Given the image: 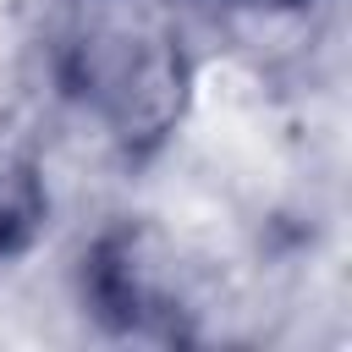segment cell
<instances>
[{
	"instance_id": "2",
	"label": "cell",
	"mask_w": 352,
	"mask_h": 352,
	"mask_svg": "<svg viewBox=\"0 0 352 352\" xmlns=\"http://www.w3.org/2000/svg\"><path fill=\"white\" fill-rule=\"evenodd\" d=\"M88 297L99 319L126 336H176V297L143 231H110L88 258Z\"/></svg>"
},
{
	"instance_id": "3",
	"label": "cell",
	"mask_w": 352,
	"mask_h": 352,
	"mask_svg": "<svg viewBox=\"0 0 352 352\" xmlns=\"http://www.w3.org/2000/svg\"><path fill=\"white\" fill-rule=\"evenodd\" d=\"M44 214H50V192L38 170L16 154H0V264L38 242Z\"/></svg>"
},
{
	"instance_id": "1",
	"label": "cell",
	"mask_w": 352,
	"mask_h": 352,
	"mask_svg": "<svg viewBox=\"0 0 352 352\" xmlns=\"http://www.w3.org/2000/svg\"><path fill=\"white\" fill-rule=\"evenodd\" d=\"M55 77L110 143L132 154L165 143L192 88L170 0H66L55 22Z\"/></svg>"
},
{
	"instance_id": "4",
	"label": "cell",
	"mask_w": 352,
	"mask_h": 352,
	"mask_svg": "<svg viewBox=\"0 0 352 352\" xmlns=\"http://www.w3.org/2000/svg\"><path fill=\"white\" fill-rule=\"evenodd\" d=\"M242 6H275L280 11V6H302V0H242Z\"/></svg>"
}]
</instances>
